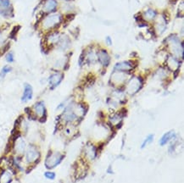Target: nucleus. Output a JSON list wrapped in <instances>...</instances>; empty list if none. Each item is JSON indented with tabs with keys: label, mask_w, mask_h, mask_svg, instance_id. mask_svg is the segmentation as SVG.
Masks as SVG:
<instances>
[{
	"label": "nucleus",
	"mask_w": 184,
	"mask_h": 183,
	"mask_svg": "<svg viewBox=\"0 0 184 183\" xmlns=\"http://www.w3.org/2000/svg\"><path fill=\"white\" fill-rule=\"evenodd\" d=\"M26 161L28 163H32L35 162L39 157H40V154L37 150V148L32 145H30L28 147V149L26 151Z\"/></svg>",
	"instance_id": "20e7f679"
},
{
	"label": "nucleus",
	"mask_w": 184,
	"mask_h": 183,
	"mask_svg": "<svg viewBox=\"0 0 184 183\" xmlns=\"http://www.w3.org/2000/svg\"><path fill=\"white\" fill-rule=\"evenodd\" d=\"M15 151H16L18 154H22L25 151V147H26V142H25L24 139H22L21 137H18L16 140L15 141Z\"/></svg>",
	"instance_id": "4468645a"
},
{
	"label": "nucleus",
	"mask_w": 184,
	"mask_h": 183,
	"mask_svg": "<svg viewBox=\"0 0 184 183\" xmlns=\"http://www.w3.org/2000/svg\"><path fill=\"white\" fill-rule=\"evenodd\" d=\"M34 112L37 114L38 117H43L46 114L45 105L43 103V102H38L35 105H34Z\"/></svg>",
	"instance_id": "9d476101"
},
{
	"label": "nucleus",
	"mask_w": 184,
	"mask_h": 183,
	"mask_svg": "<svg viewBox=\"0 0 184 183\" xmlns=\"http://www.w3.org/2000/svg\"><path fill=\"white\" fill-rule=\"evenodd\" d=\"M132 68H133V65L129 61H123V62L118 63L115 65V70L121 71V72H126L128 70H131V69H132Z\"/></svg>",
	"instance_id": "6e6552de"
},
{
	"label": "nucleus",
	"mask_w": 184,
	"mask_h": 183,
	"mask_svg": "<svg viewBox=\"0 0 184 183\" xmlns=\"http://www.w3.org/2000/svg\"><path fill=\"white\" fill-rule=\"evenodd\" d=\"M169 42H170V45L172 46V51L176 54L178 55H182V46L180 43V41L175 36H172L169 37Z\"/></svg>",
	"instance_id": "39448f33"
},
{
	"label": "nucleus",
	"mask_w": 184,
	"mask_h": 183,
	"mask_svg": "<svg viewBox=\"0 0 184 183\" xmlns=\"http://www.w3.org/2000/svg\"><path fill=\"white\" fill-rule=\"evenodd\" d=\"M44 175H45V177L47 178V179L53 180L54 178H55V173L51 172V171H47V172H45Z\"/></svg>",
	"instance_id": "5701e85b"
},
{
	"label": "nucleus",
	"mask_w": 184,
	"mask_h": 183,
	"mask_svg": "<svg viewBox=\"0 0 184 183\" xmlns=\"http://www.w3.org/2000/svg\"><path fill=\"white\" fill-rule=\"evenodd\" d=\"M32 95L33 90L32 86L30 84H25L24 93H23V95H22V98H21V101L25 103V102L31 100L32 98Z\"/></svg>",
	"instance_id": "1a4fd4ad"
},
{
	"label": "nucleus",
	"mask_w": 184,
	"mask_h": 183,
	"mask_svg": "<svg viewBox=\"0 0 184 183\" xmlns=\"http://www.w3.org/2000/svg\"><path fill=\"white\" fill-rule=\"evenodd\" d=\"M143 86V80L138 76H134L129 81L127 86V92L130 95L137 93Z\"/></svg>",
	"instance_id": "7ed1b4c3"
},
{
	"label": "nucleus",
	"mask_w": 184,
	"mask_h": 183,
	"mask_svg": "<svg viewBox=\"0 0 184 183\" xmlns=\"http://www.w3.org/2000/svg\"><path fill=\"white\" fill-rule=\"evenodd\" d=\"M64 159V155L61 154L60 153H51V154L48 155L45 161V165L47 169H53L56 167L58 164H60L62 159Z\"/></svg>",
	"instance_id": "f03ea898"
},
{
	"label": "nucleus",
	"mask_w": 184,
	"mask_h": 183,
	"mask_svg": "<svg viewBox=\"0 0 184 183\" xmlns=\"http://www.w3.org/2000/svg\"><path fill=\"white\" fill-rule=\"evenodd\" d=\"M175 137H176L175 131L174 130H170V131H168L166 133H165L163 135V137L160 138V144L161 146H164V145H165L166 143H168L170 141H172V139L175 138Z\"/></svg>",
	"instance_id": "f8f14e48"
},
{
	"label": "nucleus",
	"mask_w": 184,
	"mask_h": 183,
	"mask_svg": "<svg viewBox=\"0 0 184 183\" xmlns=\"http://www.w3.org/2000/svg\"><path fill=\"white\" fill-rule=\"evenodd\" d=\"M62 16L60 14H51L43 20V27L45 30H50L58 26L60 24Z\"/></svg>",
	"instance_id": "f257e3e1"
},
{
	"label": "nucleus",
	"mask_w": 184,
	"mask_h": 183,
	"mask_svg": "<svg viewBox=\"0 0 184 183\" xmlns=\"http://www.w3.org/2000/svg\"><path fill=\"white\" fill-rule=\"evenodd\" d=\"M167 65L169 68H171L172 69H176L179 67V62H178V60H176L175 58L171 56V57L168 58Z\"/></svg>",
	"instance_id": "dca6fc26"
},
{
	"label": "nucleus",
	"mask_w": 184,
	"mask_h": 183,
	"mask_svg": "<svg viewBox=\"0 0 184 183\" xmlns=\"http://www.w3.org/2000/svg\"><path fill=\"white\" fill-rule=\"evenodd\" d=\"M143 15H144V18L147 19V20H154L156 16V12L154 10V9L149 8V9H148V10H146V11L144 12Z\"/></svg>",
	"instance_id": "6ab92c4d"
},
{
	"label": "nucleus",
	"mask_w": 184,
	"mask_h": 183,
	"mask_svg": "<svg viewBox=\"0 0 184 183\" xmlns=\"http://www.w3.org/2000/svg\"><path fill=\"white\" fill-rule=\"evenodd\" d=\"M64 78V75L62 73H60V72H57V73H54L53 75L50 76V77L49 79V85H50V87L53 89V88H55L56 86L60 84V82L63 80Z\"/></svg>",
	"instance_id": "423d86ee"
},
{
	"label": "nucleus",
	"mask_w": 184,
	"mask_h": 183,
	"mask_svg": "<svg viewBox=\"0 0 184 183\" xmlns=\"http://www.w3.org/2000/svg\"><path fill=\"white\" fill-rule=\"evenodd\" d=\"M14 54L13 53H9L7 55H6V60L9 62V63H12L13 61H14Z\"/></svg>",
	"instance_id": "b1692460"
},
{
	"label": "nucleus",
	"mask_w": 184,
	"mask_h": 183,
	"mask_svg": "<svg viewBox=\"0 0 184 183\" xmlns=\"http://www.w3.org/2000/svg\"><path fill=\"white\" fill-rule=\"evenodd\" d=\"M57 8V2L56 0H46L43 5V11L46 13L53 12Z\"/></svg>",
	"instance_id": "9b49d317"
},
{
	"label": "nucleus",
	"mask_w": 184,
	"mask_h": 183,
	"mask_svg": "<svg viewBox=\"0 0 184 183\" xmlns=\"http://www.w3.org/2000/svg\"><path fill=\"white\" fill-rule=\"evenodd\" d=\"M106 41H107V42H108V43H109L110 45L112 44V42H111V37H107Z\"/></svg>",
	"instance_id": "393cba45"
},
{
	"label": "nucleus",
	"mask_w": 184,
	"mask_h": 183,
	"mask_svg": "<svg viewBox=\"0 0 184 183\" xmlns=\"http://www.w3.org/2000/svg\"><path fill=\"white\" fill-rule=\"evenodd\" d=\"M85 152H86V155L91 159H94L96 158L97 155V149L96 147L92 145V144H87L85 147Z\"/></svg>",
	"instance_id": "ddd939ff"
},
{
	"label": "nucleus",
	"mask_w": 184,
	"mask_h": 183,
	"mask_svg": "<svg viewBox=\"0 0 184 183\" xmlns=\"http://www.w3.org/2000/svg\"><path fill=\"white\" fill-rule=\"evenodd\" d=\"M9 8H10L9 0H0V13L5 15V13H9Z\"/></svg>",
	"instance_id": "2eb2a0df"
},
{
	"label": "nucleus",
	"mask_w": 184,
	"mask_h": 183,
	"mask_svg": "<svg viewBox=\"0 0 184 183\" xmlns=\"http://www.w3.org/2000/svg\"><path fill=\"white\" fill-rule=\"evenodd\" d=\"M97 58H98V60L99 61V63L104 66H107L110 64L111 57L105 50H100L97 53Z\"/></svg>",
	"instance_id": "0eeeda50"
},
{
	"label": "nucleus",
	"mask_w": 184,
	"mask_h": 183,
	"mask_svg": "<svg viewBox=\"0 0 184 183\" xmlns=\"http://www.w3.org/2000/svg\"><path fill=\"white\" fill-rule=\"evenodd\" d=\"M153 140H154V135H148L147 137H146V139L143 141V144H142L141 147H142V148H144L145 147L147 146L148 144H149L150 142H152Z\"/></svg>",
	"instance_id": "412c9836"
},
{
	"label": "nucleus",
	"mask_w": 184,
	"mask_h": 183,
	"mask_svg": "<svg viewBox=\"0 0 184 183\" xmlns=\"http://www.w3.org/2000/svg\"><path fill=\"white\" fill-rule=\"evenodd\" d=\"M60 38V36L59 33H52V34H50L49 37H48V42H49V43H51V44L58 43Z\"/></svg>",
	"instance_id": "a211bd4d"
},
{
	"label": "nucleus",
	"mask_w": 184,
	"mask_h": 183,
	"mask_svg": "<svg viewBox=\"0 0 184 183\" xmlns=\"http://www.w3.org/2000/svg\"><path fill=\"white\" fill-rule=\"evenodd\" d=\"M11 69H11L10 66H8V65H7V66H4V68L2 69V70H1V72H0V77H4L7 74L9 73V72L11 71Z\"/></svg>",
	"instance_id": "4be33fe9"
},
{
	"label": "nucleus",
	"mask_w": 184,
	"mask_h": 183,
	"mask_svg": "<svg viewBox=\"0 0 184 183\" xmlns=\"http://www.w3.org/2000/svg\"><path fill=\"white\" fill-rule=\"evenodd\" d=\"M118 72H119V76H118L117 72H116V73H115L114 75H113V76H112V80L115 81V83H121V82H123V81H125L126 76H125L124 73L121 72V71H118Z\"/></svg>",
	"instance_id": "f3484780"
},
{
	"label": "nucleus",
	"mask_w": 184,
	"mask_h": 183,
	"mask_svg": "<svg viewBox=\"0 0 184 183\" xmlns=\"http://www.w3.org/2000/svg\"><path fill=\"white\" fill-rule=\"evenodd\" d=\"M1 181H4V183H10L11 182V175L7 171H4L0 177V182Z\"/></svg>",
	"instance_id": "aec40b11"
}]
</instances>
